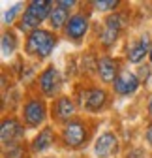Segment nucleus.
<instances>
[{"label": "nucleus", "mask_w": 152, "mask_h": 158, "mask_svg": "<svg viewBox=\"0 0 152 158\" xmlns=\"http://www.w3.org/2000/svg\"><path fill=\"white\" fill-rule=\"evenodd\" d=\"M71 113H73V104H71V100H70V98H60V100L56 102V117L64 121V118H68Z\"/></svg>", "instance_id": "obj_15"}, {"label": "nucleus", "mask_w": 152, "mask_h": 158, "mask_svg": "<svg viewBox=\"0 0 152 158\" xmlns=\"http://www.w3.org/2000/svg\"><path fill=\"white\" fill-rule=\"evenodd\" d=\"M15 45H17V42H15L13 34H4L2 36V55L4 56H10L15 51Z\"/></svg>", "instance_id": "obj_17"}, {"label": "nucleus", "mask_w": 152, "mask_h": 158, "mask_svg": "<svg viewBox=\"0 0 152 158\" xmlns=\"http://www.w3.org/2000/svg\"><path fill=\"white\" fill-rule=\"evenodd\" d=\"M137 87H139V79L134 73H130V72H122L115 79V90L118 94H130V92H134Z\"/></svg>", "instance_id": "obj_8"}, {"label": "nucleus", "mask_w": 152, "mask_h": 158, "mask_svg": "<svg viewBox=\"0 0 152 158\" xmlns=\"http://www.w3.org/2000/svg\"><path fill=\"white\" fill-rule=\"evenodd\" d=\"M88 28V21H86V17L83 15H73L70 21H68V27H66V34L73 40H79L81 36H85Z\"/></svg>", "instance_id": "obj_10"}, {"label": "nucleus", "mask_w": 152, "mask_h": 158, "mask_svg": "<svg viewBox=\"0 0 152 158\" xmlns=\"http://www.w3.org/2000/svg\"><path fill=\"white\" fill-rule=\"evenodd\" d=\"M86 139V130L81 123L73 121V123H68L66 128H64V141L71 147H79L83 141Z\"/></svg>", "instance_id": "obj_4"}, {"label": "nucleus", "mask_w": 152, "mask_h": 158, "mask_svg": "<svg viewBox=\"0 0 152 158\" xmlns=\"http://www.w3.org/2000/svg\"><path fill=\"white\" fill-rule=\"evenodd\" d=\"M124 27V15H111L107 21H105V28L100 36L102 40V44L103 45H111V44H115V40L118 36V32L122 30Z\"/></svg>", "instance_id": "obj_3"}, {"label": "nucleus", "mask_w": 152, "mask_h": 158, "mask_svg": "<svg viewBox=\"0 0 152 158\" xmlns=\"http://www.w3.org/2000/svg\"><path fill=\"white\" fill-rule=\"evenodd\" d=\"M148 109H150V113H152V100H150V104H148Z\"/></svg>", "instance_id": "obj_25"}, {"label": "nucleus", "mask_w": 152, "mask_h": 158, "mask_svg": "<svg viewBox=\"0 0 152 158\" xmlns=\"http://www.w3.org/2000/svg\"><path fill=\"white\" fill-rule=\"evenodd\" d=\"M146 141L152 145V124L148 126V130H146Z\"/></svg>", "instance_id": "obj_23"}, {"label": "nucleus", "mask_w": 152, "mask_h": 158, "mask_svg": "<svg viewBox=\"0 0 152 158\" xmlns=\"http://www.w3.org/2000/svg\"><path fill=\"white\" fill-rule=\"evenodd\" d=\"M56 6H58V8H62V10H68V8L75 6V2H73V0H70V2H66V0H62V2H58Z\"/></svg>", "instance_id": "obj_21"}, {"label": "nucleus", "mask_w": 152, "mask_h": 158, "mask_svg": "<svg viewBox=\"0 0 152 158\" xmlns=\"http://www.w3.org/2000/svg\"><path fill=\"white\" fill-rule=\"evenodd\" d=\"M17 10H19V6H13L10 11H6V15H4V19H6V23H10L11 19L15 17V13H17Z\"/></svg>", "instance_id": "obj_20"}, {"label": "nucleus", "mask_w": 152, "mask_h": 158, "mask_svg": "<svg viewBox=\"0 0 152 158\" xmlns=\"http://www.w3.org/2000/svg\"><path fill=\"white\" fill-rule=\"evenodd\" d=\"M148 56H150V60H152V45H150V53H148Z\"/></svg>", "instance_id": "obj_24"}, {"label": "nucleus", "mask_w": 152, "mask_h": 158, "mask_svg": "<svg viewBox=\"0 0 152 158\" xmlns=\"http://www.w3.org/2000/svg\"><path fill=\"white\" fill-rule=\"evenodd\" d=\"M81 104H83V107L88 109V111H98V109L105 104V92L100 90V89H90V90L83 92Z\"/></svg>", "instance_id": "obj_7"}, {"label": "nucleus", "mask_w": 152, "mask_h": 158, "mask_svg": "<svg viewBox=\"0 0 152 158\" xmlns=\"http://www.w3.org/2000/svg\"><path fill=\"white\" fill-rule=\"evenodd\" d=\"M40 85H42V90L47 94V96H53L56 92L60 85V75L54 68H47L42 75H40Z\"/></svg>", "instance_id": "obj_9"}, {"label": "nucleus", "mask_w": 152, "mask_h": 158, "mask_svg": "<svg viewBox=\"0 0 152 158\" xmlns=\"http://www.w3.org/2000/svg\"><path fill=\"white\" fill-rule=\"evenodd\" d=\"M25 118L30 126H38L45 118V106L38 100H30L25 106Z\"/></svg>", "instance_id": "obj_6"}, {"label": "nucleus", "mask_w": 152, "mask_h": 158, "mask_svg": "<svg viewBox=\"0 0 152 158\" xmlns=\"http://www.w3.org/2000/svg\"><path fill=\"white\" fill-rule=\"evenodd\" d=\"M128 158H145V156H143V151L141 149H135V151H131L128 154Z\"/></svg>", "instance_id": "obj_22"}, {"label": "nucleus", "mask_w": 152, "mask_h": 158, "mask_svg": "<svg viewBox=\"0 0 152 158\" xmlns=\"http://www.w3.org/2000/svg\"><path fill=\"white\" fill-rule=\"evenodd\" d=\"M25 130L23 126H19V123L15 121V118H6V121L2 123V128H0V137H2V143L4 145H15L19 139L23 137Z\"/></svg>", "instance_id": "obj_2"}, {"label": "nucleus", "mask_w": 152, "mask_h": 158, "mask_svg": "<svg viewBox=\"0 0 152 158\" xmlns=\"http://www.w3.org/2000/svg\"><path fill=\"white\" fill-rule=\"evenodd\" d=\"M49 17H51V27L53 28H60L64 25V21H68V13L62 8H54Z\"/></svg>", "instance_id": "obj_16"}, {"label": "nucleus", "mask_w": 152, "mask_h": 158, "mask_svg": "<svg viewBox=\"0 0 152 158\" xmlns=\"http://www.w3.org/2000/svg\"><path fill=\"white\" fill-rule=\"evenodd\" d=\"M51 6H53V2H47V0H40V2H32L30 6H28V13H32L38 21H43V19L47 17V15H51Z\"/></svg>", "instance_id": "obj_13"}, {"label": "nucleus", "mask_w": 152, "mask_h": 158, "mask_svg": "<svg viewBox=\"0 0 152 158\" xmlns=\"http://www.w3.org/2000/svg\"><path fill=\"white\" fill-rule=\"evenodd\" d=\"M150 40H148V36L145 34L141 40H139V44H135L134 47L130 49V53H128V56H130V62H139L141 58L145 56V53H150Z\"/></svg>", "instance_id": "obj_12"}, {"label": "nucleus", "mask_w": 152, "mask_h": 158, "mask_svg": "<svg viewBox=\"0 0 152 158\" xmlns=\"http://www.w3.org/2000/svg\"><path fill=\"white\" fill-rule=\"evenodd\" d=\"M53 141V130L51 128H43L40 132V135L36 137V141H34V151H45Z\"/></svg>", "instance_id": "obj_14"}, {"label": "nucleus", "mask_w": 152, "mask_h": 158, "mask_svg": "<svg viewBox=\"0 0 152 158\" xmlns=\"http://www.w3.org/2000/svg\"><path fill=\"white\" fill-rule=\"evenodd\" d=\"M92 4H94V8L100 10V11H105V10H111V8L118 6L117 0H102V2H92Z\"/></svg>", "instance_id": "obj_19"}, {"label": "nucleus", "mask_w": 152, "mask_h": 158, "mask_svg": "<svg viewBox=\"0 0 152 158\" xmlns=\"http://www.w3.org/2000/svg\"><path fill=\"white\" fill-rule=\"evenodd\" d=\"M23 156H25V151L21 145H11L6 151V158H23Z\"/></svg>", "instance_id": "obj_18"}, {"label": "nucleus", "mask_w": 152, "mask_h": 158, "mask_svg": "<svg viewBox=\"0 0 152 158\" xmlns=\"http://www.w3.org/2000/svg\"><path fill=\"white\" fill-rule=\"evenodd\" d=\"M96 66H98V72H100L102 81L111 83V81H115V79H117L115 77V73H117V62L113 60V58L103 56V58H100V62Z\"/></svg>", "instance_id": "obj_11"}, {"label": "nucleus", "mask_w": 152, "mask_h": 158, "mask_svg": "<svg viewBox=\"0 0 152 158\" xmlns=\"http://www.w3.org/2000/svg\"><path fill=\"white\" fill-rule=\"evenodd\" d=\"M118 149V141H117V137L115 134H111V132H105L98 137V141H96V147H94V151H96L98 156H111V154H115Z\"/></svg>", "instance_id": "obj_5"}, {"label": "nucleus", "mask_w": 152, "mask_h": 158, "mask_svg": "<svg viewBox=\"0 0 152 158\" xmlns=\"http://www.w3.org/2000/svg\"><path fill=\"white\" fill-rule=\"evenodd\" d=\"M54 47V38L47 32V30H36L30 34L28 44H26V51L32 55H40V56H47Z\"/></svg>", "instance_id": "obj_1"}]
</instances>
